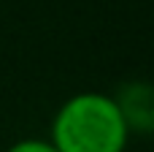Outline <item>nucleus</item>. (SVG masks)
Returning a JSON list of instances; mask_svg holds the SVG:
<instances>
[{
	"instance_id": "1",
	"label": "nucleus",
	"mask_w": 154,
	"mask_h": 152,
	"mask_svg": "<svg viewBox=\"0 0 154 152\" xmlns=\"http://www.w3.org/2000/svg\"><path fill=\"white\" fill-rule=\"evenodd\" d=\"M49 141L57 152H125L130 131L114 95L84 90L57 109Z\"/></svg>"
},
{
	"instance_id": "2",
	"label": "nucleus",
	"mask_w": 154,
	"mask_h": 152,
	"mask_svg": "<svg viewBox=\"0 0 154 152\" xmlns=\"http://www.w3.org/2000/svg\"><path fill=\"white\" fill-rule=\"evenodd\" d=\"M127 131L138 136H154V82H127L114 95Z\"/></svg>"
},
{
	"instance_id": "3",
	"label": "nucleus",
	"mask_w": 154,
	"mask_h": 152,
	"mask_svg": "<svg viewBox=\"0 0 154 152\" xmlns=\"http://www.w3.org/2000/svg\"><path fill=\"white\" fill-rule=\"evenodd\" d=\"M5 152H57V147L49 139H22V141L11 144Z\"/></svg>"
}]
</instances>
